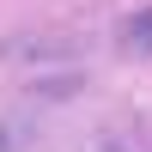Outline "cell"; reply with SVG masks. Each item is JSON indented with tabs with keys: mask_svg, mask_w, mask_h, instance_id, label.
<instances>
[{
	"mask_svg": "<svg viewBox=\"0 0 152 152\" xmlns=\"http://www.w3.org/2000/svg\"><path fill=\"white\" fill-rule=\"evenodd\" d=\"M116 43L128 49V55H152V6H140L134 18L116 24Z\"/></svg>",
	"mask_w": 152,
	"mask_h": 152,
	"instance_id": "cell-1",
	"label": "cell"
},
{
	"mask_svg": "<svg viewBox=\"0 0 152 152\" xmlns=\"http://www.w3.org/2000/svg\"><path fill=\"white\" fill-rule=\"evenodd\" d=\"M24 146V134H18V122H0V152H18Z\"/></svg>",
	"mask_w": 152,
	"mask_h": 152,
	"instance_id": "cell-2",
	"label": "cell"
}]
</instances>
